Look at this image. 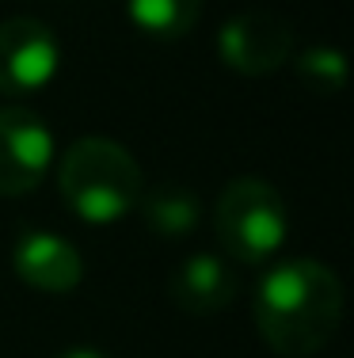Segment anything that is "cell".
I'll list each match as a JSON object with an SVG mask.
<instances>
[{
  "instance_id": "cell-11",
  "label": "cell",
  "mask_w": 354,
  "mask_h": 358,
  "mask_svg": "<svg viewBox=\"0 0 354 358\" xmlns=\"http://www.w3.org/2000/svg\"><path fill=\"white\" fill-rule=\"evenodd\" d=\"M293 65H297L301 84L313 88V92H324V96H335V92H343V84H347V57L335 46H309L297 54Z\"/></svg>"
},
{
  "instance_id": "cell-3",
  "label": "cell",
  "mask_w": 354,
  "mask_h": 358,
  "mask_svg": "<svg viewBox=\"0 0 354 358\" xmlns=\"http://www.w3.org/2000/svg\"><path fill=\"white\" fill-rule=\"evenodd\" d=\"M214 229L221 248L244 267H259L286 244L290 214L282 194L267 179L240 176L221 191L214 210Z\"/></svg>"
},
{
  "instance_id": "cell-2",
  "label": "cell",
  "mask_w": 354,
  "mask_h": 358,
  "mask_svg": "<svg viewBox=\"0 0 354 358\" xmlns=\"http://www.w3.org/2000/svg\"><path fill=\"white\" fill-rule=\"evenodd\" d=\"M57 187L65 206L88 225H111L138 210L145 176L126 145L111 138H80L57 164Z\"/></svg>"
},
{
  "instance_id": "cell-7",
  "label": "cell",
  "mask_w": 354,
  "mask_h": 358,
  "mask_svg": "<svg viewBox=\"0 0 354 358\" xmlns=\"http://www.w3.org/2000/svg\"><path fill=\"white\" fill-rule=\"evenodd\" d=\"M12 267L23 282L42 289V294H69L84 278L80 252L57 233H23L15 241Z\"/></svg>"
},
{
  "instance_id": "cell-12",
  "label": "cell",
  "mask_w": 354,
  "mask_h": 358,
  "mask_svg": "<svg viewBox=\"0 0 354 358\" xmlns=\"http://www.w3.org/2000/svg\"><path fill=\"white\" fill-rule=\"evenodd\" d=\"M61 358H107V355L96 351V347H73V351H65Z\"/></svg>"
},
{
  "instance_id": "cell-6",
  "label": "cell",
  "mask_w": 354,
  "mask_h": 358,
  "mask_svg": "<svg viewBox=\"0 0 354 358\" xmlns=\"http://www.w3.org/2000/svg\"><path fill=\"white\" fill-rule=\"evenodd\" d=\"M217 54L240 76H267L293 57V27L274 12L233 15L217 35Z\"/></svg>"
},
{
  "instance_id": "cell-4",
  "label": "cell",
  "mask_w": 354,
  "mask_h": 358,
  "mask_svg": "<svg viewBox=\"0 0 354 358\" xmlns=\"http://www.w3.org/2000/svg\"><path fill=\"white\" fill-rule=\"evenodd\" d=\"M61 46L42 20L15 15L0 23V96H35L57 76Z\"/></svg>"
},
{
  "instance_id": "cell-9",
  "label": "cell",
  "mask_w": 354,
  "mask_h": 358,
  "mask_svg": "<svg viewBox=\"0 0 354 358\" xmlns=\"http://www.w3.org/2000/svg\"><path fill=\"white\" fill-rule=\"evenodd\" d=\"M141 217H145V225L153 229L156 236H168V241H175V236H187L191 229L198 225V199L191 191H183V187H156V191L141 194Z\"/></svg>"
},
{
  "instance_id": "cell-5",
  "label": "cell",
  "mask_w": 354,
  "mask_h": 358,
  "mask_svg": "<svg viewBox=\"0 0 354 358\" xmlns=\"http://www.w3.org/2000/svg\"><path fill=\"white\" fill-rule=\"evenodd\" d=\"M54 134L35 110L0 107V199L27 194L46 179Z\"/></svg>"
},
{
  "instance_id": "cell-1",
  "label": "cell",
  "mask_w": 354,
  "mask_h": 358,
  "mask_svg": "<svg viewBox=\"0 0 354 358\" xmlns=\"http://www.w3.org/2000/svg\"><path fill=\"white\" fill-rule=\"evenodd\" d=\"M343 320V286L316 259L274 263L256 286V328L282 358L324 351Z\"/></svg>"
},
{
  "instance_id": "cell-8",
  "label": "cell",
  "mask_w": 354,
  "mask_h": 358,
  "mask_svg": "<svg viewBox=\"0 0 354 358\" xmlns=\"http://www.w3.org/2000/svg\"><path fill=\"white\" fill-rule=\"evenodd\" d=\"M168 294H172L175 309L191 313V317H209V313H221L236 297V275L221 255L198 252L175 267Z\"/></svg>"
},
{
  "instance_id": "cell-10",
  "label": "cell",
  "mask_w": 354,
  "mask_h": 358,
  "mask_svg": "<svg viewBox=\"0 0 354 358\" xmlns=\"http://www.w3.org/2000/svg\"><path fill=\"white\" fill-rule=\"evenodd\" d=\"M202 0H130V20L153 38H183L195 31Z\"/></svg>"
}]
</instances>
